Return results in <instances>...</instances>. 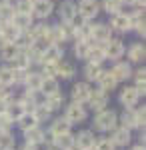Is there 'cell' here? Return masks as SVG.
<instances>
[{
	"mask_svg": "<svg viewBox=\"0 0 146 150\" xmlns=\"http://www.w3.org/2000/svg\"><path fill=\"white\" fill-rule=\"evenodd\" d=\"M24 150H36V144H28V142H26V146H24Z\"/></svg>",
	"mask_w": 146,
	"mask_h": 150,
	"instance_id": "cell-46",
	"label": "cell"
},
{
	"mask_svg": "<svg viewBox=\"0 0 146 150\" xmlns=\"http://www.w3.org/2000/svg\"><path fill=\"white\" fill-rule=\"evenodd\" d=\"M24 134H26V142H28V144H36V146H38L40 142L46 140L44 130L38 128V126H32V128H28V130H24Z\"/></svg>",
	"mask_w": 146,
	"mask_h": 150,
	"instance_id": "cell-17",
	"label": "cell"
},
{
	"mask_svg": "<svg viewBox=\"0 0 146 150\" xmlns=\"http://www.w3.org/2000/svg\"><path fill=\"white\" fill-rule=\"evenodd\" d=\"M42 74L44 76H56V62H44L42 64Z\"/></svg>",
	"mask_w": 146,
	"mask_h": 150,
	"instance_id": "cell-44",
	"label": "cell"
},
{
	"mask_svg": "<svg viewBox=\"0 0 146 150\" xmlns=\"http://www.w3.org/2000/svg\"><path fill=\"white\" fill-rule=\"evenodd\" d=\"M14 148V138L8 130H0V150H12Z\"/></svg>",
	"mask_w": 146,
	"mask_h": 150,
	"instance_id": "cell-37",
	"label": "cell"
},
{
	"mask_svg": "<svg viewBox=\"0 0 146 150\" xmlns=\"http://www.w3.org/2000/svg\"><path fill=\"white\" fill-rule=\"evenodd\" d=\"M110 72H112L114 78H116V82L126 80V78H130V76H132V68H130V64H128V62H116V64H114V68L110 70Z\"/></svg>",
	"mask_w": 146,
	"mask_h": 150,
	"instance_id": "cell-12",
	"label": "cell"
},
{
	"mask_svg": "<svg viewBox=\"0 0 146 150\" xmlns=\"http://www.w3.org/2000/svg\"><path fill=\"white\" fill-rule=\"evenodd\" d=\"M70 128H72V124L68 122L66 118H58V120H54L52 122V136H58V134H68L70 132Z\"/></svg>",
	"mask_w": 146,
	"mask_h": 150,
	"instance_id": "cell-26",
	"label": "cell"
},
{
	"mask_svg": "<svg viewBox=\"0 0 146 150\" xmlns=\"http://www.w3.org/2000/svg\"><path fill=\"white\" fill-rule=\"evenodd\" d=\"M98 12H100V4H98V0H82L78 6H76V14H80L84 20H92V18H96Z\"/></svg>",
	"mask_w": 146,
	"mask_h": 150,
	"instance_id": "cell-2",
	"label": "cell"
},
{
	"mask_svg": "<svg viewBox=\"0 0 146 150\" xmlns=\"http://www.w3.org/2000/svg\"><path fill=\"white\" fill-rule=\"evenodd\" d=\"M56 76H62V78H72L74 76V66L68 64V62H56Z\"/></svg>",
	"mask_w": 146,
	"mask_h": 150,
	"instance_id": "cell-32",
	"label": "cell"
},
{
	"mask_svg": "<svg viewBox=\"0 0 146 150\" xmlns=\"http://www.w3.org/2000/svg\"><path fill=\"white\" fill-rule=\"evenodd\" d=\"M12 124H14V118H12L6 110H2V112H0V130H8Z\"/></svg>",
	"mask_w": 146,
	"mask_h": 150,
	"instance_id": "cell-40",
	"label": "cell"
},
{
	"mask_svg": "<svg viewBox=\"0 0 146 150\" xmlns=\"http://www.w3.org/2000/svg\"><path fill=\"white\" fill-rule=\"evenodd\" d=\"M110 38V26L106 24H90V40L104 44Z\"/></svg>",
	"mask_w": 146,
	"mask_h": 150,
	"instance_id": "cell-5",
	"label": "cell"
},
{
	"mask_svg": "<svg viewBox=\"0 0 146 150\" xmlns=\"http://www.w3.org/2000/svg\"><path fill=\"white\" fill-rule=\"evenodd\" d=\"M54 10L52 0H34L32 2V14L38 18H48Z\"/></svg>",
	"mask_w": 146,
	"mask_h": 150,
	"instance_id": "cell-8",
	"label": "cell"
},
{
	"mask_svg": "<svg viewBox=\"0 0 146 150\" xmlns=\"http://www.w3.org/2000/svg\"><path fill=\"white\" fill-rule=\"evenodd\" d=\"M102 6H104V10L108 14H118L122 10V0H104Z\"/></svg>",
	"mask_w": 146,
	"mask_h": 150,
	"instance_id": "cell-38",
	"label": "cell"
},
{
	"mask_svg": "<svg viewBox=\"0 0 146 150\" xmlns=\"http://www.w3.org/2000/svg\"><path fill=\"white\" fill-rule=\"evenodd\" d=\"M14 12H26V14H32V2H30V0H18Z\"/></svg>",
	"mask_w": 146,
	"mask_h": 150,
	"instance_id": "cell-41",
	"label": "cell"
},
{
	"mask_svg": "<svg viewBox=\"0 0 146 150\" xmlns=\"http://www.w3.org/2000/svg\"><path fill=\"white\" fill-rule=\"evenodd\" d=\"M14 82H16V70L8 66L0 68V86H10Z\"/></svg>",
	"mask_w": 146,
	"mask_h": 150,
	"instance_id": "cell-27",
	"label": "cell"
},
{
	"mask_svg": "<svg viewBox=\"0 0 146 150\" xmlns=\"http://www.w3.org/2000/svg\"><path fill=\"white\" fill-rule=\"evenodd\" d=\"M30 2H34V0H30Z\"/></svg>",
	"mask_w": 146,
	"mask_h": 150,
	"instance_id": "cell-53",
	"label": "cell"
},
{
	"mask_svg": "<svg viewBox=\"0 0 146 150\" xmlns=\"http://www.w3.org/2000/svg\"><path fill=\"white\" fill-rule=\"evenodd\" d=\"M94 150H116V146H114V142L110 138H102V140L96 142Z\"/></svg>",
	"mask_w": 146,
	"mask_h": 150,
	"instance_id": "cell-42",
	"label": "cell"
},
{
	"mask_svg": "<svg viewBox=\"0 0 146 150\" xmlns=\"http://www.w3.org/2000/svg\"><path fill=\"white\" fill-rule=\"evenodd\" d=\"M12 16H14V8H12L10 4L0 6V22H10Z\"/></svg>",
	"mask_w": 146,
	"mask_h": 150,
	"instance_id": "cell-39",
	"label": "cell"
},
{
	"mask_svg": "<svg viewBox=\"0 0 146 150\" xmlns=\"http://www.w3.org/2000/svg\"><path fill=\"white\" fill-rule=\"evenodd\" d=\"M134 80H136V90H138V94H144L146 92V70L140 68L134 72Z\"/></svg>",
	"mask_w": 146,
	"mask_h": 150,
	"instance_id": "cell-33",
	"label": "cell"
},
{
	"mask_svg": "<svg viewBox=\"0 0 146 150\" xmlns=\"http://www.w3.org/2000/svg\"><path fill=\"white\" fill-rule=\"evenodd\" d=\"M54 146H56L58 150H68L74 146V136L68 132V134H58V136H54Z\"/></svg>",
	"mask_w": 146,
	"mask_h": 150,
	"instance_id": "cell-25",
	"label": "cell"
},
{
	"mask_svg": "<svg viewBox=\"0 0 146 150\" xmlns=\"http://www.w3.org/2000/svg\"><path fill=\"white\" fill-rule=\"evenodd\" d=\"M40 92L44 96H50V94L58 92V80L56 76H42V84H40Z\"/></svg>",
	"mask_w": 146,
	"mask_h": 150,
	"instance_id": "cell-19",
	"label": "cell"
},
{
	"mask_svg": "<svg viewBox=\"0 0 146 150\" xmlns=\"http://www.w3.org/2000/svg\"><path fill=\"white\" fill-rule=\"evenodd\" d=\"M88 102H90V108L92 110L100 112V110L106 108V104H108V92H104V90H92Z\"/></svg>",
	"mask_w": 146,
	"mask_h": 150,
	"instance_id": "cell-7",
	"label": "cell"
},
{
	"mask_svg": "<svg viewBox=\"0 0 146 150\" xmlns=\"http://www.w3.org/2000/svg\"><path fill=\"white\" fill-rule=\"evenodd\" d=\"M100 74H102V68H100V64H92V62H88L86 64V68H84V76H86V80H98L100 78Z\"/></svg>",
	"mask_w": 146,
	"mask_h": 150,
	"instance_id": "cell-31",
	"label": "cell"
},
{
	"mask_svg": "<svg viewBox=\"0 0 146 150\" xmlns=\"http://www.w3.org/2000/svg\"><path fill=\"white\" fill-rule=\"evenodd\" d=\"M26 92H36V90H40V84H42V74H38V72H28V76H26Z\"/></svg>",
	"mask_w": 146,
	"mask_h": 150,
	"instance_id": "cell-22",
	"label": "cell"
},
{
	"mask_svg": "<svg viewBox=\"0 0 146 150\" xmlns=\"http://www.w3.org/2000/svg\"><path fill=\"white\" fill-rule=\"evenodd\" d=\"M0 36H2V42H18L22 30L12 22H0Z\"/></svg>",
	"mask_w": 146,
	"mask_h": 150,
	"instance_id": "cell-3",
	"label": "cell"
},
{
	"mask_svg": "<svg viewBox=\"0 0 146 150\" xmlns=\"http://www.w3.org/2000/svg\"><path fill=\"white\" fill-rule=\"evenodd\" d=\"M74 146H78L80 150L94 148V134H92L90 130H82L78 136L74 138Z\"/></svg>",
	"mask_w": 146,
	"mask_h": 150,
	"instance_id": "cell-13",
	"label": "cell"
},
{
	"mask_svg": "<svg viewBox=\"0 0 146 150\" xmlns=\"http://www.w3.org/2000/svg\"><path fill=\"white\" fill-rule=\"evenodd\" d=\"M14 26H18L20 30H28L30 26H32V14H26V12H14V16H12L10 20Z\"/></svg>",
	"mask_w": 146,
	"mask_h": 150,
	"instance_id": "cell-16",
	"label": "cell"
},
{
	"mask_svg": "<svg viewBox=\"0 0 146 150\" xmlns=\"http://www.w3.org/2000/svg\"><path fill=\"white\" fill-rule=\"evenodd\" d=\"M0 40H2V36H0Z\"/></svg>",
	"mask_w": 146,
	"mask_h": 150,
	"instance_id": "cell-52",
	"label": "cell"
},
{
	"mask_svg": "<svg viewBox=\"0 0 146 150\" xmlns=\"http://www.w3.org/2000/svg\"><path fill=\"white\" fill-rule=\"evenodd\" d=\"M6 112H8V114H10L14 120H16V118H18V116L24 112V108H22V106H20L18 102H16V104H12V102H10V104H8V108H6Z\"/></svg>",
	"mask_w": 146,
	"mask_h": 150,
	"instance_id": "cell-43",
	"label": "cell"
},
{
	"mask_svg": "<svg viewBox=\"0 0 146 150\" xmlns=\"http://www.w3.org/2000/svg\"><path fill=\"white\" fill-rule=\"evenodd\" d=\"M138 98H140V94H138L136 88H124L122 92H120V102L124 104V108H132V106H136Z\"/></svg>",
	"mask_w": 146,
	"mask_h": 150,
	"instance_id": "cell-14",
	"label": "cell"
},
{
	"mask_svg": "<svg viewBox=\"0 0 146 150\" xmlns=\"http://www.w3.org/2000/svg\"><path fill=\"white\" fill-rule=\"evenodd\" d=\"M32 114L34 118H36V122H44V120H48V116H50V110L44 106V102L42 104H36L32 108Z\"/></svg>",
	"mask_w": 146,
	"mask_h": 150,
	"instance_id": "cell-35",
	"label": "cell"
},
{
	"mask_svg": "<svg viewBox=\"0 0 146 150\" xmlns=\"http://www.w3.org/2000/svg\"><path fill=\"white\" fill-rule=\"evenodd\" d=\"M130 138H132V136H130V130H128V128H116V130H114V134H112V142H114V146H126V144H128V142H130Z\"/></svg>",
	"mask_w": 146,
	"mask_h": 150,
	"instance_id": "cell-20",
	"label": "cell"
},
{
	"mask_svg": "<svg viewBox=\"0 0 146 150\" xmlns=\"http://www.w3.org/2000/svg\"><path fill=\"white\" fill-rule=\"evenodd\" d=\"M16 122H18V126L22 128V130H28V128H32V126H38V122H36V118H34L32 112H22V114L16 118Z\"/></svg>",
	"mask_w": 146,
	"mask_h": 150,
	"instance_id": "cell-28",
	"label": "cell"
},
{
	"mask_svg": "<svg viewBox=\"0 0 146 150\" xmlns=\"http://www.w3.org/2000/svg\"><path fill=\"white\" fill-rule=\"evenodd\" d=\"M66 118L70 124H74V122H82L84 118H86V110H84V106L80 102H72L70 106L66 108Z\"/></svg>",
	"mask_w": 146,
	"mask_h": 150,
	"instance_id": "cell-6",
	"label": "cell"
},
{
	"mask_svg": "<svg viewBox=\"0 0 146 150\" xmlns=\"http://www.w3.org/2000/svg\"><path fill=\"white\" fill-rule=\"evenodd\" d=\"M68 150H80V148H78V146H72V148H68Z\"/></svg>",
	"mask_w": 146,
	"mask_h": 150,
	"instance_id": "cell-50",
	"label": "cell"
},
{
	"mask_svg": "<svg viewBox=\"0 0 146 150\" xmlns=\"http://www.w3.org/2000/svg\"><path fill=\"white\" fill-rule=\"evenodd\" d=\"M146 56V48L144 44H140V42H136L132 46L128 48V58H130V62H142Z\"/></svg>",
	"mask_w": 146,
	"mask_h": 150,
	"instance_id": "cell-24",
	"label": "cell"
},
{
	"mask_svg": "<svg viewBox=\"0 0 146 150\" xmlns=\"http://www.w3.org/2000/svg\"><path fill=\"white\" fill-rule=\"evenodd\" d=\"M112 28L114 30H118V32H126V30H130V18L126 16V14H112Z\"/></svg>",
	"mask_w": 146,
	"mask_h": 150,
	"instance_id": "cell-21",
	"label": "cell"
},
{
	"mask_svg": "<svg viewBox=\"0 0 146 150\" xmlns=\"http://www.w3.org/2000/svg\"><path fill=\"white\" fill-rule=\"evenodd\" d=\"M134 112H136V124H138V126H144V120H146L144 108H138V110H134Z\"/></svg>",
	"mask_w": 146,
	"mask_h": 150,
	"instance_id": "cell-45",
	"label": "cell"
},
{
	"mask_svg": "<svg viewBox=\"0 0 146 150\" xmlns=\"http://www.w3.org/2000/svg\"><path fill=\"white\" fill-rule=\"evenodd\" d=\"M116 122H118V118H116V112L114 110H100L96 118H94V126L102 130V132H106V130H114L116 128Z\"/></svg>",
	"mask_w": 146,
	"mask_h": 150,
	"instance_id": "cell-1",
	"label": "cell"
},
{
	"mask_svg": "<svg viewBox=\"0 0 146 150\" xmlns=\"http://www.w3.org/2000/svg\"><path fill=\"white\" fill-rule=\"evenodd\" d=\"M86 60L92 62V64H100L102 60H106V54H104L102 44H90V50H88V54H86Z\"/></svg>",
	"mask_w": 146,
	"mask_h": 150,
	"instance_id": "cell-18",
	"label": "cell"
},
{
	"mask_svg": "<svg viewBox=\"0 0 146 150\" xmlns=\"http://www.w3.org/2000/svg\"><path fill=\"white\" fill-rule=\"evenodd\" d=\"M6 4H10V0H0V6H6Z\"/></svg>",
	"mask_w": 146,
	"mask_h": 150,
	"instance_id": "cell-48",
	"label": "cell"
},
{
	"mask_svg": "<svg viewBox=\"0 0 146 150\" xmlns=\"http://www.w3.org/2000/svg\"><path fill=\"white\" fill-rule=\"evenodd\" d=\"M98 84H100V90H104V92H108V90H114L116 88V78L112 76V72H102L100 78H98Z\"/></svg>",
	"mask_w": 146,
	"mask_h": 150,
	"instance_id": "cell-23",
	"label": "cell"
},
{
	"mask_svg": "<svg viewBox=\"0 0 146 150\" xmlns=\"http://www.w3.org/2000/svg\"><path fill=\"white\" fill-rule=\"evenodd\" d=\"M90 92H92V88H90L86 82H78V84H74V88H72V102H88L90 98Z\"/></svg>",
	"mask_w": 146,
	"mask_h": 150,
	"instance_id": "cell-9",
	"label": "cell"
},
{
	"mask_svg": "<svg viewBox=\"0 0 146 150\" xmlns=\"http://www.w3.org/2000/svg\"><path fill=\"white\" fill-rule=\"evenodd\" d=\"M122 4H136V0H122Z\"/></svg>",
	"mask_w": 146,
	"mask_h": 150,
	"instance_id": "cell-47",
	"label": "cell"
},
{
	"mask_svg": "<svg viewBox=\"0 0 146 150\" xmlns=\"http://www.w3.org/2000/svg\"><path fill=\"white\" fill-rule=\"evenodd\" d=\"M134 150H144V146H142V144H140V146H136Z\"/></svg>",
	"mask_w": 146,
	"mask_h": 150,
	"instance_id": "cell-49",
	"label": "cell"
},
{
	"mask_svg": "<svg viewBox=\"0 0 146 150\" xmlns=\"http://www.w3.org/2000/svg\"><path fill=\"white\" fill-rule=\"evenodd\" d=\"M122 126L124 128H136L138 124H136V112L132 110V108H126L124 110V114H122Z\"/></svg>",
	"mask_w": 146,
	"mask_h": 150,
	"instance_id": "cell-34",
	"label": "cell"
},
{
	"mask_svg": "<svg viewBox=\"0 0 146 150\" xmlns=\"http://www.w3.org/2000/svg\"><path fill=\"white\" fill-rule=\"evenodd\" d=\"M102 48H104V54H106L108 60H118V58H122V54H124V44L120 40L108 38V40L102 44Z\"/></svg>",
	"mask_w": 146,
	"mask_h": 150,
	"instance_id": "cell-4",
	"label": "cell"
},
{
	"mask_svg": "<svg viewBox=\"0 0 146 150\" xmlns=\"http://www.w3.org/2000/svg\"><path fill=\"white\" fill-rule=\"evenodd\" d=\"M86 150H94V148H86Z\"/></svg>",
	"mask_w": 146,
	"mask_h": 150,
	"instance_id": "cell-51",
	"label": "cell"
},
{
	"mask_svg": "<svg viewBox=\"0 0 146 150\" xmlns=\"http://www.w3.org/2000/svg\"><path fill=\"white\" fill-rule=\"evenodd\" d=\"M18 52H20L18 42H2V46H0V58L2 60H14Z\"/></svg>",
	"mask_w": 146,
	"mask_h": 150,
	"instance_id": "cell-15",
	"label": "cell"
},
{
	"mask_svg": "<svg viewBox=\"0 0 146 150\" xmlns=\"http://www.w3.org/2000/svg\"><path fill=\"white\" fill-rule=\"evenodd\" d=\"M62 46L60 44H46L44 46V50H42V64L44 62H58L60 58H62Z\"/></svg>",
	"mask_w": 146,
	"mask_h": 150,
	"instance_id": "cell-10",
	"label": "cell"
},
{
	"mask_svg": "<svg viewBox=\"0 0 146 150\" xmlns=\"http://www.w3.org/2000/svg\"><path fill=\"white\" fill-rule=\"evenodd\" d=\"M62 102H64V98L60 96V92H56V94H50V96H46L44 98V106L52 112V110H58L60 106H62Z\"/></svg>",
	"mask_w": 146,
	"mask_h": 150,
	"instance_id": "cell-30",
	"label": "cell"
},
{
	"mask_svg": "<svg viewBox=\"0 0 146 150\" xmlns=\"http://www.w3.org/2000/svg\"><path fill=\"white\" fill-rule=\"evenodd\" d=\"M28 68H30V58H28V54L20 48V52L14 58V70H28Z\"/></svg>",
	"mask_w": 146,
	"mask_h": 150,
	"instance_id": "cell-29",
	"label": "cell"
},
{
	"mask_svg": "<svg viewBox=\"0 0 146 150\" xmlns=\"http://www.w3.org/2000/svg\"><path fill=\"white\" fill-rule=\"evenodd\" d=\"M58 12H60V18L64 22H74V18H76V4L72 0H64L60 4V10Z\"/></svg>",
	"mask_w": 146,
	"mask_h": 150,
	"instance_id": "cell-11",
	"label": "cell"
},
{
	"mask_svg": "<svg viewBox=\"0 0 146 150\" xmlns=\"http://www.w3.org/2000/svg\"><path fill=\"white\" fill-rule=\"evenodd\" d=\"M94 40H78L76 42V46H74V54L78 58H86V54H88V50H90V44H92Z\"/></svg>",
	"mask_w": 146,
	"mask_h": 150,
	"instance_id": "cell-36",
	"label": "cell"
}]
</instances>
